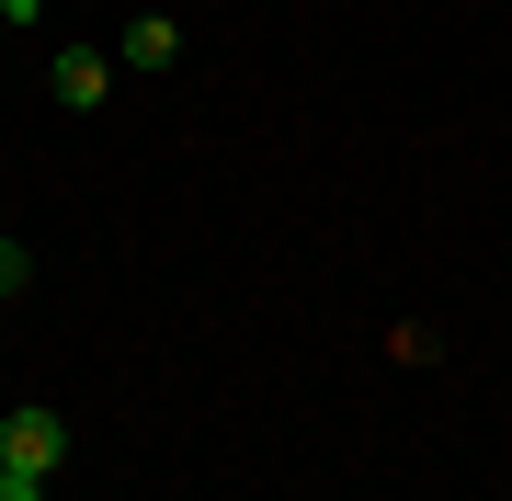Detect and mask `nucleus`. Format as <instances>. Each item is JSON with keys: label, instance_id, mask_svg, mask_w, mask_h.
<instances>
[{"label": "nucleus", "instance_id": "nucleus-3", "mask_svg": "<svg viewBox=\"0 0 512 501\" xmlns=\"http://www.w3.org/2000/svg\"><path fill=\"white\" fill-rule=\"evenodd\" d=\"M171 57H183V23H171V12H137L126 46H114V69H171Z\"/></svg>", "mask_w": 512, "mask_h": 501}, {"label": "nucleus", "instance_id": "nucleus-5", "mask_svg": "<svg viewBox=\"0 0 512 501\" xmlns=\"http://www.w3.org/2000/svg\"><path fill=\"white\" fill-rule=\"evenodd\" d=\"M0 501H46V479H23V467H0Z\"/></svg>", "mask_w": 512, "mask_h": 501}, {"label": "nucleus", "instance_id": "nucleus-6", "mask_svg": "<svg viewBox=\"0 0 512 501\" xmlns=\"http://www.w3.org/2000/svg\"><path fill=\"white\" fill-rule=\"evenodd\" d=\"M46 12V0H0V23H12V35H23V23H35Z\"/></svg>", "mask_w": 512, "mask_h": 501}, {"label": "nucleus", "instance_id": "nucleus-7", "mask_svg": "<svg viewBox=\"0 0 512 501\" xmlns=\"http://www.w3.org/2000/svg\"><path fill=\"white\" fill-rule=\"evenodd\" d=\"M0 35H12V23H0Z\"/></svg>", "mask_w": 512, "mask_h": 501}, {"label": "nucleus", "instance_id": "nucleus-2", "mask_svg": "<svg viewBox=\"0 0 512 501\" xmlns=\"http://www.w3.org/2000/svg\"><path fill=\"white\" fill-rule=\"evenodd\" d=\"M103 92H114V57H103V46H57V103L92 114Z\"/></svg>", "mask_w": 512, "mask_h": 501}, {"label": "nucleus", "instance_id": "nucleus-1", "mask_svg": "<svg viewBox=\"0 0 512 501\" xmlns=\"http://www.w3.org/2000/svg\"><path fill=\"white\" fill-rule=\"evenodd\" d=\"M57 456H69L57 410H46V399H23L12 422H0V467H23V479H57Z\"/></svg>", "mask_w": 512, "mask_h": 501}, {"label": "nucleus", "instance_id": "nucleus-4", "mask_svg": "<svg viewBox=\"0 0 512 501\" xmlns=\"http://www.w3.org/2000/svg\"><path fill=\"white\" fill-rule=\"evenodd\" d=\"M23 274H35V251H23V240H0V297H23Z\"/></svg>", "mask_w": 512, "mask_h": 501}]
</instances>
